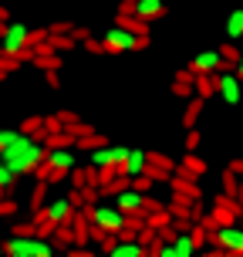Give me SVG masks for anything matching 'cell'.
<instances>
[{"mask_svg": "<svg viewBox=\"0 0 243 257\" xmlns=\"http://www.w3.org/2000/svg\"><path fill=\"white\" fill-rule=\"evenodd\" d=\"M0 250L7 257H51L54 247L41 237V233H31V237H17V233H11V240H4L0 244Z\"/></svg>", "mask_w": 243, "mask_h": 257, "instance_id": "7a4b0ae2", "label": "cell"}, {"mask_svg": "<svg viewBox=\"0 0 243 257\" xmlns=\"http://www.w3.org/2000/svg\"><path fill=\"white\" fill-rule=\"evenodd\" d=\"M145 254H149V247L142 240H115V247H112V257H145Z\"/></svg>", "mask_w": 243, "mask_h": 257, "instance_id": "9a60e30c", "label": "cell"}, {"mask_svg": "<svg viewBox=\"0 0 243 257\" xmlns=\"http://www.w3.org/2000/svg\"><path fill=\"white\" fill-rule=\"evenodd\" d=\"M196 146H199V132H196V128H189V136H186V153H192Z\"/></svg>", "mask_w": 243, "mask_h": 257, "instance_id": "d590c367", "label": "cell"}, {"mask_svg": "<svg viewBox=\"0 0 243 257\" xmlns=\"http://www.w3.org/2000/svg\"><path fill=\"white\" fill-rule=\"evenodd\" d=\"M230 169H233V173H236V176L243 180V159H233V163H230Z\"/></svg>", "mask_w": 243, "mask_h": 257, "instance_id": "f35d334b", "label": "cell"}, {"mask_svg": "<svg viewBox=\"0 0 243 257\" xmlns=\"http://www.w3.org/2000/svg\"><path fill=\"white\" fill-rule=\"evenodd\" d=\"M44 156H48V146H44L38 136H27V132H21L11 146L0 149V159H4L17 176H31V173L44 163Z\"/></svg>", "mask_w": 243, "mask_h": 257, "instance_id": "6da1fadb", "label": "cell"}, {"mask_svg": "<svg viewBox=\"0 0 243 257\" xmlns=\"http://www.w3.org/2000/svg\"><path fill=\"white\" fill-rule=\"evenodd\" d=\"M44 163L54 169H71L78 166V156H75V146H54V149H48V156H44Z\"/></svg>", "mask_w": 243, "mask_h": 257, "instance_id": "ba28073f", "label": "cell"}, {"mask_svg": "<svg viewBox=\"0 0 243 257\" xmlns=\"http://www.w3.org/2000/svg\"><path fill=\"white\" fill-rule=\"evenodd\" d=\"M189 71H192V75H216V71H219V51L196 54V58L189 61Z\"/></svg>", "mask_w": 243, "mask_h": 257, "instance_id": "8fae6325", "label": "cell"}, {"mask_svg": "<svg viewBox=\"0 0 243 257\" xmlns=\"http://www.w3.org/2000/svg\"><path fill=\"white\" fill-rule=\"evenodd\" d=\"M125 156H128V149L125 146H98V149H91V163L95 166H122L125 163Z\"/></svg>", "mask_w": 243, "mask_h": 257, "instance_id": "52a82bcc", "label": "cell"}, {"mask_svg": "<svg viewBox=\"0 0 243 257\" xmlns=\"http://www.w3.org/2000/svg\"><path fill=\"white\" fill-rule=\"evenodd\" d=\"M135 17L142 21H159V17H166V4L162 0H135Z\"/></svg>", "mask_w": 243, "mask_h": 257, "instance_id": "4fadbf2b", "label": "cell"}, {"mask_svg": "<svg viewBox=\"0 0 243 257\" xmlns=\"http://www.w3.org/2000/svg\"><path fill=\"white\" fill-rule=\"evenodd\" d=\"M48 34H51V31H27V44H31V48H38V44L48 41Z\"/></svg>", "mask_w": 243, "mask_h": 257, "instance_id": "f1b7e54d", "label": "cell"}, {"mask_svg": "<svg viewBox=\"0 0 243 257\" xmlns=\"http://www.w3.org/2000/svg\"><path fill=\"white\" fill-rule=\"evenodd\" d=\"M209 244L223 247V250L233 254V257H243V227H240V223H230V227H216V230H209Z\"/></svg>", "mask_w": 243, "mask_h": 257, "instance_id": "5b68a950", "label": "cell"}, {"mask_svg": "<svg viewBox=\"0 0 243 257\" xmlns=\"http://www.w3.org/2000/svg\"><path fill=\"white\" fill-rule=\"evenodd\" d=\"M85 51H88V54H105V44H98V41L85 38Z\"/></svg>", "mask_w": 243, "mask_h": 257, "instance_id": "e575fe53", "label": "cell"}, {"mask_svg": "<svg viewBox=\"0 0 243 257\" xmlns=\"http://www.w3.org/2000/svg\"><path fill=\"white\" fill-rule=\"evenodd\" d=\"M14 213H17V203L7 200V196H0V217H14Z\"/></svg>", "mask_w": 243, "mask_h": 257, "instance_id": "4dcf8cb0", "label": "cell"}, {"mask_svg": "<svg viewBox=\"0 0 243 257\" xmlns=\"http://www.w3.org/2000/svg\"><path fill=\"white\" fill-rule=\"evenodd\" d=\"M216 75H219V71H216ZM216 75H196V78H192V91H196L203 102L216 95Z\"/></svg>", "mask_w": 243, "mask_h": 257, "instance_id": "2e32d148", "label": "cell"}, {"mask_svg": "<svg viewBox=\"0 0 243 257\" xmlns=\"http://www.w3.org/2000/svg\"><path fill=\"white\" fill-rule=\"evenodd\" d=\"M17 64H21V58H11V54H0V71H4V75H11V71H17Z\"/></svg>", "mask_w": 243, "mask_h": 257, "instance_id": "83f0119b", "label": "cell"}, {"mask_svg": "<svg viewBox=\"0 0 243 257\" xmlns=\"http://www.w3.org/2000/svg\"><path fill=\"white\" fill-rule=\"evenodd\" d=\"M48 44L54 51H71L78 41H75V34H48Z\"/></svg>", "mask_w": 243, "mask_h": 257, "instance_id": "44dd1931", "label": "cell"}, {"mask_svg": "<svg viewBox=\"0 0 243 257\" xmlns=\"http://www.w3.org/2000/svg\"><path fill=\"white\" fill-rule=\"evenodd\" d=\"M189 237H192V244H196V250H199V247H203V244H209V230H206L203 223H192Z\"/></svg>", "mask_w": 243, "mask_h": 257, "instance_id": "d4e9b609", "label": "cell"}, {"mask_svg": "<svg viewBox=\"0 0 243 257\" xmlns=\"http://www.w3.org/2000/svg\"><path fill=\"white\" fill-rule=\"evenodd\" d=\"M199 108H203V98L196 95V98L189 102V108L182 112V125H186V128H192V125H196V118H199Z\"/></svg>", "mask_w": 243, "mask_h": 257, "instance_id": "7402d4cb", "label": "cell"}, {"mask_svg": "<svg viewBox=\"0 0 243 257\" xmlns=\"http://www.w3.org/2000/svg\"><path fill=\"white\" fill-rule=\"evenodd\" d=\"M44 203H48V180H41L34 186V193H31V210H41Z\"/></svg>", "mask_w": 243, "mask_h": 257, "instance_id": "603a6c76", "label": "cell"}, {"mask_svg": "<svg viewBox=\"0 0 243 257\" xmlns=\"http://www.w3.org/2000/svg\"><path fill=\"white\" fill-rule=\"evenodd\" d=\"M71 183H75V186H88V173H85L81 166H75L71 169Z\"/></svg>", "mask_w": 243, "mask_h": 257, "instance_id": "1f68e13d", "label": "cell"}, {"mask_svg": "<svg viewBox=\"0 0 243 257\" xmlns=\"http://www.w3.org/2000/svg\"><path fill=\"white\" fill-rule=\"evenodd\" d=\"M145 166H149V153H145V149H128L125 163L118 166V173H125V176H139V173H145Z\"/></svg>", "mask_w": 243, "mask_h": 257, "instance_id": "7c38bea8", "label": "cell"}, {"mask_svg": "<svg viewBox=\"0 0 243 257\" xmlns=\"http://www.w3.org/2000/svg\"><path fill=\"white\" fill-rule=\"evenodd\" d=\"M48 85H51V88H58V85H61V81H58V71H48Z\"/></svg>", "mask_w": 243, "mask_h": 257, "instance_id": "60d3db41", "label": "cell"}, {"mask_svg": "<svg viewBox=\"0 0 243 257\" xmlns=\"http://www.w3.org/2000/svg\"><path fill=\"white\" fill-rule=\"evenodd\" d=\"M112 200H115V206L122 210V213H135V210H145V193H139L135 186H132V190H128V186H125V190H118Z\"/></svg>", "mask_w": 243, "mask_h": 257, "instance_id": "30bf717a", "label": "cell"}, {"mask_svg": "<svg viewBox=\"0 0 243 257\" xmlns=\"http://www.w3.org/2000/svg\"><path fill=\"white\" fill-rule=\"evenodd\" d=\"M44 128H48V132H61V128H64V118H58V115L44 118Z\"/></svg>", "mask_w": 243, "mask_h": 257, "instance_id": "d6a6232c", "label": "cell"}, {"mask_svg": "<svg viewBox=\"0 0 243 257\" xmlns=\"http://www.w3.org/2000/svg\"><path fill=\"white\" fill-rule=\"evenodd\" d=\"M236 223H240V227H243V206H240V217H236Z\"/></svg>", "mask_w": 243, "mask_h": 257, "instance_id": "ee69618b", "label": "cell"}, {"mask_svg": "<svg viewBox=\"0 0 243 257\" xmlns=\"http://www.w3.org/2000/svg\"><path fill=\"white\" fill-rule=\"evenodd\" d=\"M172 247H176V257H189V254H196V244H192L189 233H176Z\"/></svg>", "mask_w": 243, "mask_h": 257, "instance_id": "ffe728a7", "label": "cell"}, {"mask_svg": "<svg viewBox=\"0 0 243 257\" xmlns=\"http://www.w3.org/2000/svg\"><path fill=\"white\" fill-rule=\"evenodd\" d=\"M81 190V186H78ZM81 196H85V203H98V193L95 190H81Z\"/></svg>", "mask_w": 243, "mask_h": 257, "instance_id": "74e56055", "label": "cell"}, {"mask_svg": "<svg viewBox=\"0 0 243 257\" xmlns=\"http://www.w3.org/2000/svg\"><path fill=\"white\" fill-rule=\"evenodd\" d=\"M0 21H4V24H7V21H11V17H7V11H4V7H0Z\"/></svg>", "mask_w": 243, "mask_h": 257, "instance_id": "7bdbcfd3", "label": "cell"}, {"mask_svg": "<svg viewBox=\"0 0 243 257\" xmlns=\"http://www.w3.org/2000/svg\"><path fill=\"white\" fill-rule=\"evenodd\" d=\"M44 210H48V220H54V223H71V217H75L71 196H54L51 203H44Z\"/></svg>", "mask_w": 243, "mask_h": 257, "instance_id": "9c48e42d", "label": "cell"}, {"mask_svg": "<svg viewBox=\"0 0 243 257\" xmlns=\"http://www.w3.org/2000/svg\"><path fill=\"white\" fill-rule=\"evenodd\" d=\"M102 44H105V51H108V54H128V51H135L139 34H135V31H128V27H122V24H115V27H108V31H105Z\"/></svg>", "mask_w": 243, "mask_h": 257, "instance_id": "277c9868", "label": "cell"}, {"mask_svg": "<svg viewBox=\"0 0 243 257\" xmlns=\"http://www.w3.org/2000/svg\"><path fill=\"white\" fill-rule=\"evenodd\" d=\"M226 38H230V41H240L243 38V7H240V11H233L230 17H226Z\"/></svg>", "mask_w": 243, "mask_h": 257, "instance_id": "d6986e66", "label": "cell"}, {"mask_svg": "<svg viewBox=\"0 0 243 257\" xmlns=\"http://www.w3.org/2000/svg\"><path fill=\"white\" fill-rule=\"evenodd\" d=\"M17 180H21V176H17V173H14V169L0 159V196H7V193L17 186Z\"/></svg>", "mask_w": 243, "mask_h": 257, "instance_id": "e0dca14e", "label": "cell"}, {"mask_svg": "<svg viewBox=\"0 0 243 257\" xmlns=\"http://www.w3.org/2000/svg\"><path fill=\"white\" fill-rule=\"evenodd\" d=\"M0 54H11V58H21V61H34V48L27 44V27L7 21L4 34H0Z\"/></svg>", "mask_w": 243, "mask_h": 257, "instance_id": "3957f363", "label": "cell"}, {"mask_svg": "<svg viewBox=\"0 0 243 257\" xmlns=\"http://www.w3.org/2000/svg\"><path fill=\"white\" fill-rule=\"evenodd\" d=\"M41 128H44V118H24V122H21V132H27V136H34Z\"/></svg>", "mask_w": 243, "mask_h": 257, "instance_id": "4316f807", "label": "cell"}, {"mask_svg": "<svg viewBox=\"0 0 243 257\" xmlns=\"http://www.w3.org/2000/svg\"><path fill=\"white\" fill-rule=\"evenodd\" d=\"M17 136H21V128H0V149H4V146H11Z\"/></svg>", "mask_w": 243, "mask_h": 257, "instance_id": "f546056e", "label": "cell"}, {"mask_svg": "<svg viewBox=\"0 0 243 257\" xmlns=\"http://www.w3.org/2000/svg\"><path fill=\"white\" fill-rule=\"evenodd\" d=\"M71 34H75V41H85V38H88V31H85V27H75Z\"/></svg>", "mask_w": 243, "mask_h": 257, "instance_id": "ab89813d", "label": "cell"}, {"mask_svg": "<svg viewBox=\"0 0 243 257\" xmlns=\"http://www.w3.org/2000/svg\"><path fill=\"white\" fill-rule=\"evenodd\" d=\"M14 233H17V237H31V233H38V223H34V220H21V223H14Z\"/></svg>", "mask_w": 243, "mask_h": 257, "instance_id": "484cf974", "label": "cell"}, {"mask_svg": "<svg viewBox=\"0 0 243 257\" xmlns=\"http://www.w3.org/2000/svg\"><path fill=\"white\" fill-rule=\"evenodd\" d=\"M64 176H68V169H54V166H51V176H48V183H61Z\"/></svg>", "mask_w": 243, "mask_h": 257, "instance_id": "8d00e7d4", "label": "cell"}, {"mask_svg": "<svg viewBox=\"0 0 243 257\" xmlns=\"http://www.w3.org/2000/svg\"><path fill=\"white\" fill-rule=\"evenodd\" d=\"M54 240H58V247L71 244V240H75V230H71V223H58V227H54Z\"/></svg>", "mask_w": 243, "mask_h": 257, "instance_id": "cb8c5ba5", "label": "cell"}, {"mask_svg": "<svg viewBox=\"0 0 243 257\" xmlns=\"http://www.w3.org/2000/svg\"><path fill=\"white\" fill-rule=\"evenodd\" d=\"M216 95H219L226 105H236V102H240L243 81L236 78V71H219V75H216Z\"/></svg>", "mask_w": 243, "mask_h": 257, "instance_id": "8992f818", "label": "cell"}, {"mask_svg": "<svg viewBox=\"0 0 243 257\" xmlns=\"http://www.w3.org/2000/svg\"><path fill=\"white\" fill-rule=\"evenodd\" d=\"M75 31V24H68V21H58V24H51V34H71Z\"/></svg>", "mask_w": 243, "mask_h": 257, "instance_id": "836d02e7", "label": "cell"}, {"mask_svg": "<svg viewBox=\"0 0 243 257\" xmlns=\"http://www.w3.org/2000/svg\"><path fill=\"white\" fill-rule=\"evenodd\" d=\"M233 71H236V78L243 81V51H240V61H236V68H233Z\"/></svg>", "mask_w": 243, "mask_h": 257, "instance_id": "b9f144b4", "label": "cell"}, {"mask_svg": "<svg viewBox=\"0 0 243 257\" xmlns=\"http://www.w3.org/2000/svg\"><path fill=\"white\" fill-rule=\"evenodd\" d=\"M176 173H179V176H189V180H199V176L206 173V163L196 153H186V159L176 166Z\"/></svg>", "mask_w": 243, "mask_h": 257, "instance_id": "5bb4252c", "label": "cell"}, {"mask_svg": "<svg viewBox=\"0 0 243 257\" xmlns=\"http://www.w3.org/2000/svg\"><path fill=\"white\" fill-rule=\"evenodd\" d=\"M34 64H38L41 71H58L61 68V58L54 51H34Z\"/></svg>", "mask_w": 243, "mask_h": 257, "instance_id": "ac0fdd59", "label": "cell"}]
</instances>
